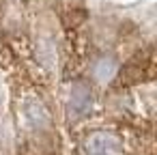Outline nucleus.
<instances>
[{"mask_svg": "<svg viewBox=\"0 0 157 155\" xmlns=\"http://www.w3.org/2000/svg\"><path fill=\"white\" fill-rule=\"evenodd\" d=\"M93 106V95H90V88L86 84H75L73 91H71V101H69V112L71 116H84Z\"/></svg>", "mask_w": 157, "mask_h": 155, "instance_id": "nucleus-1", "label": "nucleus"}, {"mask_svg": "<svg viewBox=\"0 0 157 155\" xmlns=\"http://www.w3.org/2000/svg\"><path fill=\"white\" fill-rule=\"evenodd\" d=\"M118 149V142L114 136L105 131H97L86 140V153L88 155H110Z\"/></svg>", "mask_w": 157, "mask_h": 155, "instance_id": "nucleus-2", "label": "nucleus"}, {"mask_svg": "<svg viewBox=\"0 0 157 155\" xmlns=\"http://www.w3.org/2000/svg\"><path fill=\"white\" fill-rule=\"evenodd\" d=\"M24 114H26V121L30 123L33 129H45L48 123H50V112L37 99H33V101H28L24 106Z\"/></svg>", "mask_w": 157, "mask_h": 155, "instance_id": "nucleus-3", "label": "nucleus"}, {"mask_svg": "<svg viewBox=\"0 0 157 155\" xmlns=\"http://www.w3.org/2000/svg\"><path fill=\"white\" fill-rule=\"evenodd\" d=\"M97 78H105V73H110L112 69H114V63L112 60H108V58H103L101 63H97Z\"/></svg>", "mask_w": 157, "mask_h": 155, "instance_id": "nucleus-4", "label": "nucleus"}, {"mask_svg": "<svg viewBox=\"0 0 157 155\" xmlns=\"http://www.w3.org/2000/svg\"><path fill=\"white\" fill-rule=\"evenodd\" d=\"M0 7H2V0H0Z\"/></svg>", "mask_w": 157, "mask_h": 155, "instance_id": "nucleus-5", "label": "nucleus"}]
</instances>
